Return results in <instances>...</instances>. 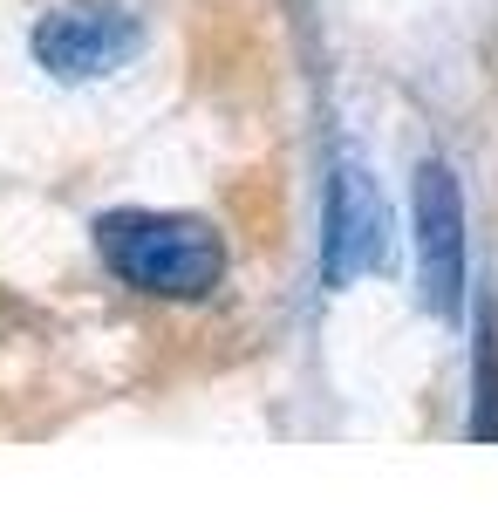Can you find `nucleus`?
<instances>
[{"mask_svg":"<svg viewBox=\"0 0 498 512\" xmlns=\"http://www.w3.org/2000/svg\"><path fill=\"white\" fill-rule=\"evenodd\" d=\"M417 253H423V301L437 315H458L464 301V205L458 178L444 164L417 171Z\"/></svg>","mask_w":498,"mask_h":512,"instance_id":"3","label":"nucleus"},{"mask_svg":"<svg viewBox=\"0 0 498 512\" xmlns=\"http://www.w3.org/2000/svg\"><path fill=\"white\" fill-rule=\"evenodd\" d=\"M383 198L369 185V171H355L342 164V178H335V205H328V280H355L369 274L376 260H383Z\"/></svg>","mask_w":498,"mask_h":512,"instance_id":"4","label":"nucleus"},{"mask_svg":"<svg viewBox=\"0 0 498 512\" xmlns=\"http://www.w3.org/2000/svg\"><path fill=\"white\" fill-rule=\"evenodd\" d=\"M35 55L55 76H103L137 55V21L110 0H69L35 28Z\"/></svg>","mask_w":498,"mask_h":512,"instance_id":"2","label":"nucleus"},{"mask_svg":"<svg viewBox=\"0 0 498 512\" xmlns=\"http://www.w3.org/2000/svg\"><path fill=\"white\" fill-rule=\"evenodd\" d=\"M103 260L123 287L137 294H164V301H198L219 287V233L198 219H171V212H116L96 226Z\"/></svg>","mask_w":498,"mask_h":512,"instance_id":"1","label":"nucleus"}]
</instances>
